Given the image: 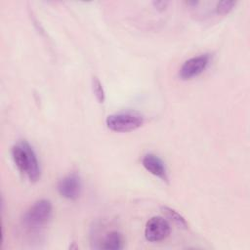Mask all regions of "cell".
Returning <instances> with one entry per match:
<instances>
[{
	"label": "cell",
	"mask_w": 250,
	"mask_h": 250,
	"mask_svg": "<svg viewBox=\"0 0 250 250\" xmlns=\"http://www.w3.org/2000/svg\"><path fill=\"white\" fill-rule=\"evenodd\" d=\"M162 210L166 214V216L169 219H171L173 222H175L176 224H178V225H180L182 227H185V228L187 227V222H186L185 218L181 214H179L177 211H175L174 209L169 208L167 206L162 207Z\"/></svg>",
	"instance_id": "30bf717a"
},
{
	"label": "cell",
	"mask_w": 250,
	"mask_h": 250,
	"mask_svg": "<svg viewBox=\"0 0 250 250\" xmlns=\"http://www.w3.org/2000/svg\"><path fill=\"white\" fill-rule=\"evenodd\" d=\"M145 122L144 115L136 110H122L109 114L105 119L107 128L114 132H131L140 128Z\"/></svg>",
	"instance_id": "3957f363"
},
{
	"label": "cell",
	"mask_w": 250,
	"mask_h": 250,
	"mask_svg": "<svg viewBox=\"0 0 250 250\" xmlns=\"http://www.w3.org/2000/svg\"><path fill=\"white\" fill-rule=\"evenodd\" d=\"M124 242L125 240L121 232L117 230H111L104 236L99 248L107 250H119L124 248Z\"/></svg>",
	"instance_id": "ba28073f"
},
{
	"label": "cell",
	"mask_w": 250,
	"mask_h": 250,
	"mask_svg": "<svg viewBox=\"0 0 250 250\" xmlns=\"http://www.w3.org/2000/svg\"><path fill=\"white\" fill-rule=\"evenodd\" d=\"M210 54H201L185 61L179 70V77L183 80L192 79L201 74L210 62Z\"/></svg>",
	"instance_id": "277c9868"
},
{
	"label": "cell",
	"mask_w": 250,
	"mask_h": 250,
	"mask_svg": "<svg viewBox=\"0 0 250 250\" xmlns=\"http://www.w3.org/2000/svg\"><path fill=\"white\" fill-rule=\"evenodd\" d=\"M92 89H93V93L95 95L96 100L100 104H103L105 100V93H104V89L103 87L102 82L96 76L92 78Z\"/></svg>",
	"instance_id": "9c48e42d"
},
{
	"label": "cell",
	"mask_w": 250,
	"mask_h": 250,
	"mask_svg": "<svg viewBox=\"0 0 250 250\" xmlns=\"http://www.w3.org/2000/svg\"><path fill=\"white\" fill-rule=\"evenodd\" d=\"M236 2L235 1H220L217 3L215 11L218 15H226L229 14L235 6Z\"/></svg>",
	"instance_id": "8fae6325"
},
{
	"label": "cell",
	"mask_w": 250,
	"mask_h": 250,
	"mask_svg": "<svg viewBox=\"0 0 250 250\" xmlns=\"http://www.w3.org/2000/svg\"><path fill=\"white\" fill-rule=\"evenodd\" d=\"M58 191L61 196L75 200L79 197L82 190V183L77 173H70L61 179L58 183Z\"/></svg>",
	"instance_id": "8992f818"
},
{
	"label": "cell",
	"mask_w": 250,
	"mask_h": 250,
	"mask_svg": "<svg viewBox=\"0 0 250 250\" xmlns=\"http://www.w3.org/2000/svg\"><path fill=\"white\" fill-rule=\"evenodd\" d=\"M53 206L48 199L35 201L24 212L21 222L23 227L30 231H38L44 228L52 217Z\"/></svg>",
	"instance_id": "7a4b0ae2"
},
{
	"label": "cell",
	"mask_w": 250,
	"mask_h": 250,
	"mask_svg": "<svg viewBox=\"0 0 250 250\" xmlns=\"http://www.w3.org/2000/svg\"><path fill=\"white\" fill-rule=\"evenodd\" d=\"M142 164L146 171L153 176L159 178L163 182L168 183L169 177L163 160L154 153H146L142 158Z\"/></svg>",
	"instance_id": "52a82bcc"
},
{
	"label": "cell",
	"mask_w": 250,
	"mask_h": 250,
	"mask_svg": "<svg viewBox=\"0 0 250 250\" xmlns=\"http://www.w3.org/2000/svg\"><path fill=\"white\" fill-rule=\"evenodd\" d=\"M11 154L18 170L30 182H37L41 177L40 163L33 147L26 142L21 141L12 146Z\"/></svg>",
	"instance_id": "6da1fadb"
},
{
	"label": "cell",
	"mask_w": 250,
	"mask_h": 250,
	"mask_svg": "<svg viewBox=\"0 0 250 250\" xmlns=\"http://www.w3.org/2000/svg\"><path fill=\"white\" fill-rule=\"evenodd\" d=\"M171 231L169 222L160 216H154L150 218L145 228L146 239L150 242H159L164 240Z\"/></svg>",
	"instance_id": "5b68a950"
},
{
	"label": "cell",
	"mask_w": 250,
	"mask_h": 250,
	"mask_svg": "<svg viewBox=\"0 0 250 250\" xmlns=\"http://www.w3.org/2000/svg\"><path fill=\"white\" fill-rule=\"evenodd\" d=\"M169 2L168 1H153L152 5L153 7L158 11H163L167 8Z\"/></svg>",
	"instance_id": "7c38bea8"
}]
</instances>
